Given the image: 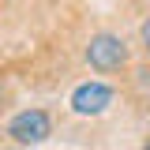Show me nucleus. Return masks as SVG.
<instances>
[{"label":"nucleus","instance_id":"obj_3","mask_svg":"<svg viewBox=\"0 0 150 150\" xmlns=\"http://www.w3.org/2000/svg\"><path fill=\"white\" fill-rule=\"evenodd\" d=\"M112 86H105V83H79L71 90V112L75 116H101V112L112 105Z\"/></svg>","mask_w":150,"mask_h":150},{"label":"nucleus","instance_id":"obj_2","mask_svg":"<svg viewBox=\"0 0 150 150\" xmlns=\"http://www.w3.org/2000/svg\"><path fill=\"white\" fill-rule=\"evenodd\" d=\"M86 64L94 71H120L128 64V45L116 34H94L86 45Z\"/></svg>","mask_w":150,"mask_h":150},{"label":"nucleus","instance_id":"obj_1","mask_svg":"<svg viewBox=\"0 0 150 150\" xmlns=\"http://www.w3.org/2000/svg\"><path fill=\"white\" fill-rule=\"evenodd\" d=\"M53 135V120L45 109H23L8 120V139L19 143V146H38Z\"/></svg>","mask_w":150,"mask_h":150},{"label":"nucleus","instance_id":"obj_4","mask_svg":"<svg viewBox=\"0 0 150 150\" xmlns=\"http://www.w3.org/2000/svg\"><path fill=\"white\" fill-rule=\"evenodd\" d=\"M143 49H146V53H150V19H146V23H143Z\"/></svg>","mask_w":150,"mask_h":150}]
</instances>
